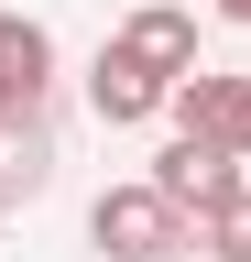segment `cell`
I'll use <instances>...</instances> for the list:
<instances>
[{"instance_id": "cell-1", "label": "cell", "mask_w": 251, "mask_h": 262, "mask_svg": "<svg viewBox=\"0 0 251 262\" xmlns=\"http://www.w3.org/2000/svg\"><path fill=\"white\" fill-rule=\"evenodd\" d=\"M186 219L197 208H175V196L142 175V186H109L99 208H87V241H99L109 262H175L186 251Z\"/></svg>"}, {"instance_id": "cell-5", "label": "cell", "mask_w": 251, "mask_h": 262, "mask_svg": "<svg viewBox=\"0 0 251 262\" xmlns=\"http://www.w3.org/2000/svg\"><path fill=\"white\" fill-rule=\"evenodd\" d=\"M120 44H131L142 66H164V77H197V0H142L131 22H120Z\"/></svg>"}, {"instance_id": "cell-2", "label": "cell", "mask_w": 251, "mask_h": 262, "mask_svg": "<svg viewBox=\"0 0 251 262\" xmlns=\"http://www.w3.org/2000/svg\"><path fill=\"white\" fill-rule=\"evenodd\" d=\"M240 164H251V153H230V142H208V131H175V142L153 153V186H164L175 208H197V219H208L218 196H240V186H251Z\"/></svg>"}, {"instance_id": "cell-4", "label": "cell", "mask_w": 251, "mask_h": 262, "mask_svg": "<svg viewBox=\"0 0 251 262\" xmlns=\"http://www.w3.org/2000/svg\"><path fill=\"white\" fill-rule=\"evenodd\" d=\"M175 131H208V142L251 153V77H218V66H197V77H175Z\"/></svg>"}, {"instance_id": "cell-3", "label": "cell", "mask_w": 251, "mask_h": 262, "mask_svg": "<svg viewBox=\"0 0 251 262\" xmlns=\"http://www.w3.org/2000/svg\"><path fill=\"white\" fill-rule=\"evenodd\" d=\"M164 98H175V77H164V66H142V55L109 33V44H99V66H87V110H99L109 131H131V120H153V110H164Z\"/></svg>"}, {"instance_id": "cell-7", "label": "cell", "mask_w": 251, "mask_h": 262, "mask_svg": "<svg viewBox=\"0 0 251 262\" xmlns=\"http://www.w3.org/2000/svg\"><path fill=\"white\" fill-rule=\"evenodd\" d=\"M218 22H251V0H218Z\"/></svg>"}, {"instance_id": "cell-6", "label": "cell", "mask_w": 251, "mask_h": 262, "mask_svg": "<svg viewBox=\"0 0 251 262\" xmlns=\"http://www.w3.org/2000/svg\"><path fill=\"white\" fill-rule=\"evenodd\" d=\"M197 229H208V262H251V186H240V196H218Z\"/></svg>"}]
</instances>
